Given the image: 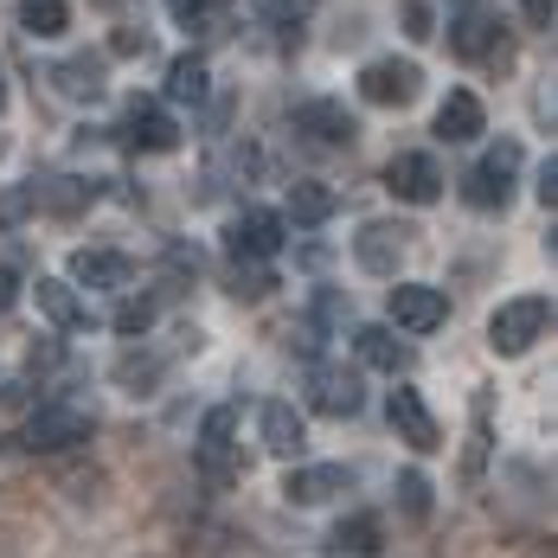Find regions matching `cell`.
<instances>
[{"instance_id": "cell-1", "label": "cell", "mask_w": 558, "mask_h": 558, "mask_svg": "<svg viewBox=\"0 0 558 558\" xmlns=\"http://www.w3.org/2000/svg\"><path fill=\"white\" fill-rule=\"evenodd\" d=\"M513 180H520V142H495L469 180H462V199L475 206V213H501L507 199H513Z\"/></svg>"}, {"instance_id": "cell-2", "label": "cell", "mask_w": 558, "mask_h": 558, "mask_svg": "<svg viewBox=\"0 0 558 558\" xmlns=\"http://www.w3.org/2000/svg\"><path fill=\"white\" fill-rule=\"evenodd\" d=\"M546 322H553V302L546 295H513V302L495 308V322H488V347L513 360V353H526L533 340L546 335Z\"/></svg>"}, {"instance_id": "cell-3", "label": "cell", "mask_w": 558, "mask_h": 558, "mask_svg": "<svg viewBox=\"0 0 558 558\" xmlns=\"http://www.w3.org/2000/svg\"><path fill=\"white\" fill-rule=\"evenodd\" d=\"M77 444H90V411H77V404H39L26 417V449L33 456H58V449H77Z\"/></svg>"}, {"instance_id": "cell-4", "label": "cell", "mask_w": 558, "mask_h": 558, "mask_svg": "<svg viewBox=\"0 0 558 558\" xmlns=\"http://www.w3.org/2000/svg\"><path fill=\"white\" fill-rule=\"evenodd\" d=\"M231 437H238V411H231V404H213L206 424H199V469H206L219 488H231V482L244 475V462H238V444H231Z\"/></svg>"}, {"instance_id": "cell-5", "label": "cell", "mask_w": 558, "mask_h": 558, "mask_svg": "<svg viewBox=\"0 0 558 558\" xmlns=\"http://www.w3.org/2000/svg\"><path fill=\"white\" fill-rule=\"evenodd\" d=\"M417 90H424V71H417L411 58H373V64L360 71V97L379 104V110H404Z\"/></svg>"}, {"instance_id": "cell-6", "label": "cell", "mask_w": 558, "mask_h": 558, "mask_svg": "<svg viewBox=\"0 0 558 558\" xmlns=\"http://www.w3.org/2000/svg\"><path fill=\"white\" fill-rule=\"evenodd\" d=\"M391 322H398L404 335H437L449 322V295L430 289V282H398V289H391Z\"/></svg>"}, {"instance_id": "cell-7", "label": "cell", "mask_w": 558, "mask_h": 558, "mask_svg": "<svg viewBox=\"0 0 558 558\" xmlns=\"http://www.w3.org/2000/svg\"><path fill=\"white\" fill-rule=\"evenodd\" d=\"M225 251H231V257H277L282 251V219L264 213V206H238L231 225H225Z\"/></svg>"}, {"instance_id": "cell-8", "label": "cell", "mask_w": 558, "mask_h": 558, "mask_svg": "<svg viewBox=\"0 0 558 558\" xmlns=\"http://www.w3.org/2000/svg\"><path fill=\"white\" fill-rule=\"evenodd\" d=\"M122 142L142 148V155H168V148H180V122H173L155 97H135L129 116H122Z\"/></svg>"}, {"instance_id": "cell-9", "label": "cell", "mask_w": 558, "mask_h": 558, "mask_svg": "<svg viewBox=\"0 0 558 558\" xmlns=\"http://www.w3.org/2000/svg\"><path fill=\"white\" fill-rule=\"evenodd\" d=\"M308 404L322 417H353L360 411V373H347L335 360H315L308 366Z\"/></svg>"}, {"instance_id": "cell-10", "label": "cell", "mask_w": 558, "mask_h": 558, "mask_svg": "<svg viewBox=\"0 0 558 558\" xmlns=\"http://www.w3.org/2000/svg\"><path fill=\"white\" fill-rule=\"evenodd\" d=\"M335 495H353V469L347 462H315V469H289L282 482V501L289 507H322Z\"/></svg>"}, {"instance_id": "cell-11", "label": "cell", "mask_w": 558, "mask_h": 558, "mask_svg": "<svg viewBox=\"0 0 558 558\" xmlns=\"http://www.w3.org/2000/svg\"><path fill=\"white\" fill-rule=\"evenodd\" d=\"M386 186L404 206H437V199H444V168H437L430 155H391Z\"/></svg>"}, {"instance_id": "cell-12", "label": "cell", "mask_w": 558, "mask_h": 558, "mask_svg": "<svg viewBox=\"0 0 558 558\" xmlns=\"http://www.w3.org/2000/svg\"><path fill=\"white\" fill-rule=\"evenodd\" d=\"M404 244H411V225L373 219V225H360V238H353V257H360V270H373V277H398V257H404Z\"/></svg>"}, {"instance_id": "cell-13", "label": "cell", "mask_w": 558, "mask_h": 558, "mask_svg": "<svg viewBox=\"0 0 558 558\" xmlns=\"http://www.w3.org/2000/svg\"><path fill=\"white\" fill-rule=\"evenodd\" d=\"M295 135H308L315 148H353L360 122L347 116V104H328V97H315V104H295Z\"/></svg>"}, {"instance_id": "cell-14", "label": "cell", "mask_w": 558, "mask_h": 558, "mask_svg": "<svg viewBox=\"0 0 558 558\" xmlns=\"http://www.w3.org/2000/svg\"><path fill=\"white\" fill-rule=\"evenodd\" d=\"M391 430L404 437V444L417 449V456H430V449L444 444V430H437V417H430V404H424V391H411V386H398L391 391Z\"/></svg>"}, {"instance_id": "cell-15", "label": "cell", "mask_w": 558, "mask_h": 558, "mask_svg": "<svg viewBox=\"0 0 558 558\" xmlns=\"http://www.w3.org/2000/svg\"><path fill=\"white\" fill-rule=\"evenodd\" d=\"M495 33H501V20H495L482 0H469V7L449 20V52L456 58H488L495 52Z\"/></svg>"}, {"instance_id": "cell-16", "label": "cell", "mask_w": 558, "mask_h": 558, "mask_svg": "<svg viewBox=\"0 0 558 558\" xmlns=\"http://www.w3.org/2000/svg\"><path fill=\"white\" fill-rule=\"evenodd\" d=\"M46 77H52L58 97H71V104H97V97H104V77H110V71H104V58L77 52V58H58Z\"/></svg>"}, {"instance_id": "cell-17", "label": "cell", "mask_w": 558, "mask_h": 558, "mask_svg": "<svg viewBox=\"0 0 558 558\" xmlns=\"http://www.w3.org/2000/svg\"><path fill=\"white\" fill-rule=\"evenodd\" d=\"M26 193H33V213H58V219H77V213H84V206L97 199V186H90V180H71V173L33 180Z\"/></svg>"}, {"instance_id": "cell-18", "label": "cell", "mask_w": 558, "mask_h": 558, "mask_svg": "<svg viewBox=\"0 0 558 558\" xmlns=\"http://www.w3.org/2000/svg\"><path fill=\"white\" fill-rule=\"evenodd\" d=\"M39 315L52 322L58 335H77V328H90V308L77 302V289L58 277H39Z\"/></svg>"}, {"instance_id": "cell-19", "label": "cell", "mask_w": 558, "mask_h": 558, "mask_svg": "<svg viewBox=\"0 0 558 558\" xmlns=\"http://www.w3.org/2000/svg\"><path fill=\"white\" fill-rule=\"evenodd\" d=\"M379 546H386V533H379L373 513H353L328 533V558H379Z\"/></svg>"}, {"instance_id": "cell-20", "label": "cell", "mask_w": 558, "mask_h": 558, "mask_svg": "<svg viewBox=\"0 0 558 558\" xmlns=\"http://www.w3.org/2000/svg\"><path fill=\"white\" fill-rule=\"evenodd\" d=\"M264 449L270 456H302V444H308V424H302V411L295 404H264Z\"/></svg>"}, {"instance_id": "cell-21", "label": "cell", "mask_w": 558, "mask_h": 558, "mask_svg": "<svg viewBox=\"0 0 558 558\" xmlns=\"http://www.w3.org/2000/svg\"><path fill=\"white\" fill-rule=\"evenodd\" d=\"M129 257L122 251H77L71 257V282H84V289H122L129 282Z\"/></svg>"}, {"instance_id": "cell-22", "label": "cell", "mask_w": 558, "mask_h": 558, "mask_svg": "<svg viewBox=\"0 0 558 558\" xmlns=\"http://www.w3.org/2000/svg\"><path fill=\"white\" fill-rule=\"evenodd\" d=\"M437 135L444 142H475L482 135V97L475 90H449L444 110H437Z\"/></svg>"}, {"instance_id": "cell-23", "label": "cell", "mask_w": 558, "mask_h": 558, "mask_svg": "<svg viewBox=\"0 0 558 558\" xmlns=\"http://www.w3.org/2000/svg\"><path fill=\"white\" fill-rule=\"evenodd\" d=\"M353 353L366 366H379V373H404L411 366V347L391 335V328H353Z\"/></svg>"}, {"instance_id": "cell-24", "label": "cell", "mask_w": 558, "mask_h": 558, "mask_svg": "<svg viewBox=\"0 0 558 558\" xmlns=\"http://www.w3.org/2000/svg\"><path fill=\"white\" fill-rule=\"evenodd\" d=\"M335 186H322V180H295L289 186V219L295 225H328L335 219Z\"/></svg>"}, {"instance_id": "cell-25", "label": "cell", "mask_w": 558, "mask_h": 558, "mask_svg": "<svg viewBox=\"0 0 558 558\" xmlns=\"http://www.w3.org/2000/svg\"><path fill=\"white\" fill-rule=\"evenodd\" d=\"M206 84H213V71H206L199 52H180L168 64V97L173 104H206Z\"/></svg>"}, {"instance_id": "cell-26", "label": "cell", "mask_w": 558, "mask_h": 558, "mask_svg": "<svg viewBox=\"0 0 558 558\" xmlns=\"http://www.w3.org/2000/svg\"><path fill=\"white\" fill-rule=\"evenodd\" d=\"M20 26H26L33 39H58V33L71 26V7H64V0H20Z\"/></svg>"}, {"instance_id": "cell-27", "label": "cell", "mask_w": 558, "mask_h": 558, "mask_svg": "<svg viewBox=\"0 0 558 558\" xmlns=\"http://www.w3.org/2000/svg\"><path fill=\"white\" fill-rule=\"evenodd\" d=\"M277 289V277L264 270V257H231V295L238 302H264Z\"/></svg>"}, {"instance_id": "cell-28", "label": "cell", "mask_w": 558, "mask_h": 558, "mask_svg": "<svg viewBox=\"0 0 558 558\" xmlns=\"http://www.w3.org/2000/svg\"><path fill=\"white\" fill-rule=\"evenodd\" d=\"M148 328H155V302H148V295H129V302H122V308H116V335H148Z\"/></svg>"}, {"instance_id": "cell-29", "label": "cell", "mask_w": 558, "mask_h": 558, "mask_svg": "<svg viewBox=\"0 0 558 558\" xmlns=\"http://www.w3.org/2000/svg\"><path fill=\"white\" fill-rule=\"evenodd\" d=\"M116 379H122L129 391H148L155 379H161V360H155V353H129V360L116 366Z\"/></svg>"}, {"instance_id": "cell-30", "label": "cell", "mask_w": 558, "mask_h": 558, "mask_svg": "<svg viewBox=\"0 0 558 558\" xmlns=\"http://www.w3.org/2000/svg\"><path fill=\"white\" fill-rule=\"evenodd\" d=\"M257 13H264L270 26H282V33H295V26L315 13V0H257Z\"/></svg>"}, {"instance_id": "cell-31", "label": "cell", "mask_w": 558, "mask_h": 558, "mask_svg": "<svg viewBox=\"0 0 558 558\" xmlns=\"http://www.w3.org/2000/svg\"><path fill=\"white\" fill-rule=\"evenodd\" d=\"M398 501H404L411 520H424V513H430V482H424L417 469H411V475H398Z\"/></svg>"}, {"instance_id": "cell-32", "label": "cell", "mask_w": 558, "mask_h": 558, "mask_svg": "<svg viewBox=\"0 0 558 558\" xmlns=\"http://www.w3.org/2000/svg\"><path fill=\"white\" fill-rule=\"evenodd\" d=\"M398 13H404V33H411V39H437V13H430V0H404Z\"/></svg>"}, {"instance_id": "cell-33", "label": "cell", "mask_w": 558, "mask_h": 558, "mask_svg": "<svg viewBox=\"0 0 558 558\" xmlns=\"http://www.w3.org/2000/svg\"><path fill=\"white\" fill-rule=\"evenodd\" d=\"M26 213H33V193H26V186H20V193H7V199H0V225L26 219Z\"/></svg>"}, {"instance_id": "cell-34", "label": "cell", "mask_w": 558, "mask_h": 558, "mask_svg": "<svg viewBox=\"0 0 558 558\" xmlns=\"http://www.w3.org/2000/svg\"><path fill=\"white\" fill-rule=\"evenodd\" d=\"M13 302H20V270H13V264H0V315H7Z\"/></svg>"}, {"instance_id": "cell-35", "label": "cell", "mask_w": 558, "mask_h": 558, "mask_svg": "<svg viewBox=\"0 0 558 558\" xmlns=\"http://www.w3.org/2000/svg\"><path fill=\"white\" fill-rule=\"evenodd\" d=\"M142 46H148V33H129V26H122V33H116V39H110V52H116V58L142 52Z\"/></svg>"}, {"instance_id": "cell-36", "label": "cell", "mask_w": 558, "mask_h": 558, "mask_svg": "<svg viewBox=\"0 0 558 558\" xmlns=\"http://www.w3.org/2000/svg\"><path fill=\"white\" fill-rule=\"evenodd\" d=\"M520 13H526V20H533V26H539V33H546V26H553V0H520Z\"/></svg>"}, {"instance_id": "cell-37", "label": "cell", "mask_w": 558, "mask_h": 558, "mask_svg": "<svg viewBox=\"0 0 558 558\" xmlns=\"http://www.w3.org/2000/svg\"><path fill=\"white\" fill-rule=\"evenodd\" d=\"M539 199H546V206L558 199V161H546V168H539Z\"/></svg>"}, {"instance_id": "cell-38", "label": "cell", "mask_w": 558, "mask_h": 558, "mask_svg": "<svg viewBox=\"0 0 558 558\" xmlns=\"http://www.w3.org/2000/svg\"><path fill=\"white\" fill-rule=\"evenodd\" d=\"M0 110H7V77H0Z\"/></svg>"}]
</instances>
